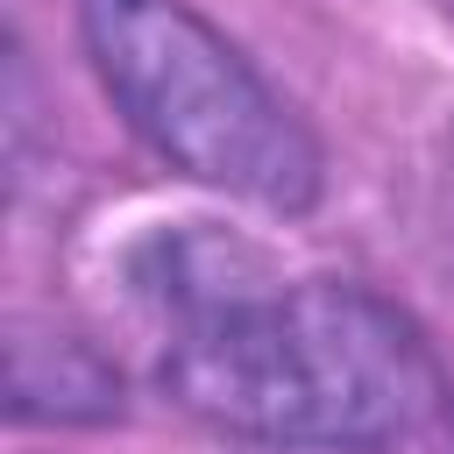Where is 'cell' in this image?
Segmentation results:
<instances>
[{"label":"cell","mask_w":454,"mask_h":454,"mask_svg":"<svg viewBox=\"0 0 454 454\" xmlns=\"http://www.w3.org/2000/svg\"><path fill=\"white\" fill-rule=\"evenodd\" d=\"M177 326L163 390L213 433L262 447H390L433 411V355L397 305L362 284H277L241 248L170 262Z\"/></svg>","instance_id":"1"},{"label":"cell","mask_w":454,"mask_h":454,"mask_svg":"<svg viewBox=\"0 0 454 454\" xmlns=\"http://www.w3.org/2000/svg\"><path fill=\"white\" fill-rule=\"evenodd\" d=\"M78 28L106 99L170 170L262 213L319 199L326 163L312 128L192 0H85Z\"/></svg>","instance_id":"2"},{"label":"cell","mask_w":454,"mask_h":454,"mask_svg":"<svg viewBox=\"0 0 454 454\" xmlns=\"http://www.w3.org/2000/svg\"><path fill=\"white\" fill-rule=\"evenodd\" d=\"M7 390L21 419H106L121 404L114 369L71 333H14L7 340Z\"/></svg>","instance_id":"3"}]
</instances>
